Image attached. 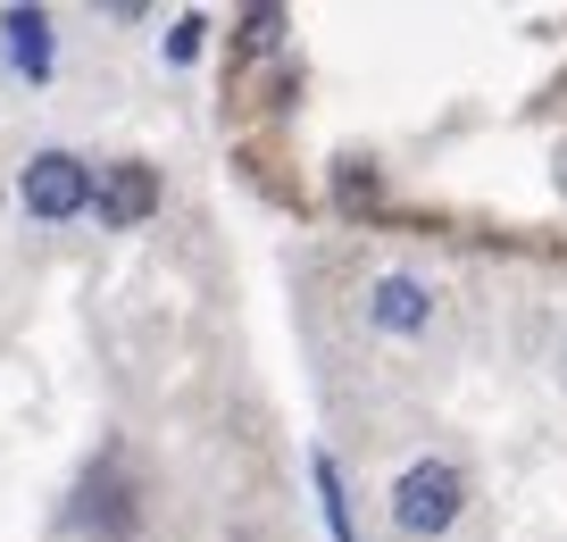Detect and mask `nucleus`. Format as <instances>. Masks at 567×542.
<instances>
[{
    "instance_id": "nucleus-1",
    "label": "nucleus",
    "mask_w": 567,
    "mask_h": 542,
    "mask_svg": "<svg viewBox=\"0 0 567 542\" xmlns=\"http://www.w3.org/2000/svg\"><path fill=\"white\" fill-rule=\"evenodd\" d=\"M460 501H467V475L451 468V459H417V468L392 484L401 534H451V525H460Z\"/></svg>"
},
{
    "instance_id": "nucleus-2",
    "label": "nucleus",
    "mask_w": 567,
    "mask_h": 542,
    "mask_svg": "<svg viewBox=\"0 0 567 542\" xmlns=\"http://www.w3.org/2000/svg\"><path fill=\"white\" fill-rule=\"evenodd\" d=\"M101 193V175L84 167L75 151H42V158H25V175H18V201H25V217H75L84 201Z\"/></svg>"
},
{
    "instance_id": "nucleus-3",
    "label": "nucleus",
    "mask_w": 567,
    "mask_h": 542,
    "mask_svg": "<svg viewBox=\"0 0 567 542\" xmlns=\"http://www.w3.org/2000/svg\"><path fill=\"white\" fill-rule=\"evenodd\" d=\"M92 209H101L109 226H142V217L159 209V167H142V158H117V167H101V193H92Z\"/></svg>"
},
{
    "instance_id": "nucleus-4",
    "label": "nucleus",
    "mask_w": 567,
    "mask_h": 542,
    "mask_svg": "<svg viewBox=\"0 0 567 542\" xmlns=\"http://www.w3.org/2000/svg\"><path fill=\"white\" fill-rule=\"evenodd\" d=\"M425 309H434V300H425V284H417V276H384V284L368 293V317H375L384 334H417V326H425Z\"/></svg>"
},
{
    "instance_id": "nucleus-5",
    "label": "nucleus",
    "mask_w": 567,
    "mask_h": 542,
    "mask_svg": "<svg viewBox=\"0 0 567 542\" xmlns=\"http://www.w3.org/2000/svg\"><path fill=\"white\" fill-rule=\"evenodd\" d=\"M309 475H318V501H326V525H334V542H351V509H342V475H334V459H309Z\"/></svg>"
},
{
    "instance_id": "nucleus-6",
    "label": "nucleus",
    "mask_w": 567,
    "mask_h": 542,
    "mask_svg": "<svg viewBox=\"0 0 567 542\" xmlns=\"http://www.w3.org/2000/svg\"><path fill=\"white\" fill-rule=\"evenodd\" d=\"M9 42H18L25 68H42V9H9Z\"/></svg>"
},
{
    "instance_id": "nucleus-7",
    "label": "nucleus",
    "mask_w": 567,
    "mask_h": 542,
    "mask_svg": "<svg viewBox=\"0 0 567 542\" xmlns=\"http://www.w3.org/2000/svg\"><path fill=\"white\" fill-rule=\"evenodd\" d=\"M276 34H284V9H250L243 18V51H267Z\"/></svg>"
},
{
    "instance_id": "nucleus-8",
    "label": "nucleus",
    "mask_w": 567,
    "mask_h": 542,
    "mask_svg": "<svg viewBox=\"0 0 567 542\" xmlns=\"http://www.w3.org/2000/svg\"><path fill=\"white\" fill-rule=\"evenodd\" d=\"M200 34H209L200 18H176V34H167V59H193V51H200Z\"/></svg>"
}]
</instances>
